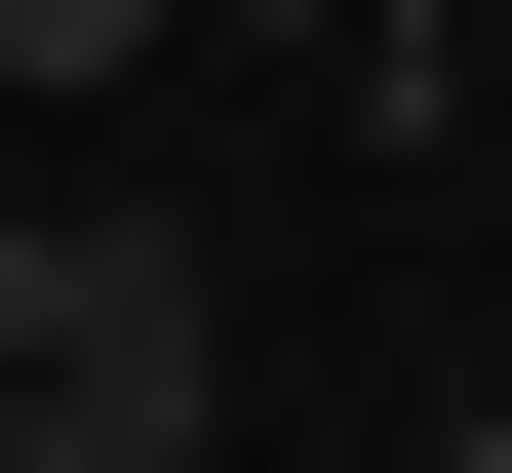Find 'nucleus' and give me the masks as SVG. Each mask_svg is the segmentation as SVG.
I'll use <instances>...</instances> for the list:
<instances>
[{"instance_id": "f257e3e1", "label": "nucleus", "mask_w": 512, "mask_h": 473, "mask_svg": "<svg viewBox=\"0 0 512 473\" xmlns=\"http://www.w3.org/2000/svg\"><path fill=\"white\" fill-rule=\"evenodd\" d=\"M158 40H197V0H0V79H158Z\"/></svg>"}, {"instance_id": "f03ea898", "label": "nucleus", "mask_w": 512, "mask_h": 473, "mask_svg": "<svg viewBox=\"0 0 512 473\" xmlns=\"http://www.w3.org/2000/svg\"><path fill=\"white\" fill-rule=\"evenodd\" d=\"M0 473H158V434H119V395H0Z\"/></svg>"}, {"instance_id": "7ed1b4c3", "label": "nucleus", "mask_w": 512, "mask_h": 473, "mask_svg": "<svg viewBox=\"0 0 512 473\" xmlns=\"http://www.w3.org/2000/svg\"><path fill=\"white\" fill-rule=\"evenodd\" d=\"M237 40H394V0H237Z\"/></svg>"}, {"instance_id": "20e7f679", "label": "nucleus", "mask_w": 512, "mask_h": 473, "mask_svg": "<svg viewBox=\"0 0 512 473\" xmlns=\"http://www.w3.org/2000/svg\"><path fill=\"white\" fill-rule=\"evenodd\" d=\"M434 473H512V395H473V434H434Z\"/></svg>"}]
</instances>
